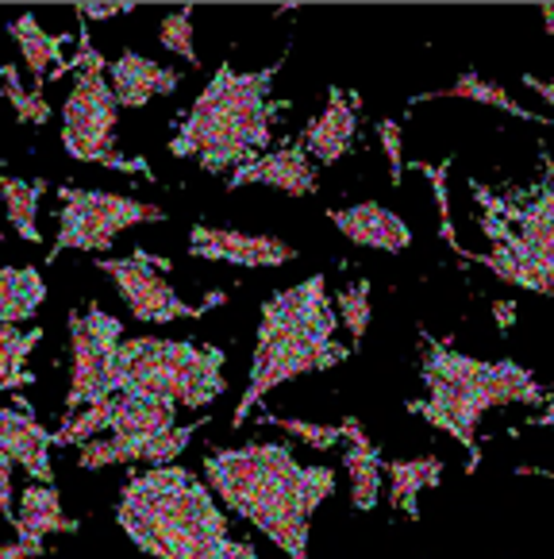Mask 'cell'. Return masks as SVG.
Wrapping results in <instances>:
<instances>
[{
	"mask_svg": "<svg viewBox=\"0 0 554 559\" xmlns=\"http://www.w3.org/2000/svg\"><path fill=\"white\" fill-rule=\"evenodd\" d=\"M204 475L224 502L266 533L289 559H309L312 513L335 493L332 467H301L286 444L216 448Z\"/></svg>",
	"mask_w": 554,
	"mask_h": 559,
	"instance_id": "1",
	"label": "cell"
},
{
	"mask_svg": "<svg viewBox=\"0 0 554 559\" xmlns=\"http://www.w3.org/2000/svg\"><path fill=\"white\" fill-rule=\"evenodd\" d=\"M116 521L150 559H258L246 540H231L213 490L173 463L135 471L120 490Z\"/></svg>",
	"mask_w": 554,
	"mask_h": 559,
	"instance_id": "2",
	"label": "cell"
},
{
	"mask_svg": "<svg viewBox=\"0 0 554 559\" xmlns=\"http://www.w3.org/2000/svg\"><path fill=\"white\" fill-rule=\"evenodd\" d=\"M286 55L254 74H239L231 62H220L216 78L204 85L170 140L173 155L196 158L208 174H236L239 166L262 158V151L274 143V116L289 108V100H274L269 93L286 67Z\"/></svg>",
	"mask_w": 554,
	"mask_h": 559,
	"instance_id": "3",
	"label": "cell"
},
{
	"mask_svg": "<svg viewBox=\"0 0 554 559\" xmlns=\"http://www.w3.org/2000/svg\"><path fill=\"white\" fill-rule=\"evenodd\" d=\"M335 329H339V313L327 297L324 274H312L301 286L266 297L251 359V382H246L231 425H243L246 413L281 382L312 374V370H332L351 359V347L335 344Z\"/></svg>",
	"mask_w": 554,
	"mask_h": 559,
	"instance_id": "4",
	"label": "cell"
},
{
	"mask_svg": "<svg viewBox=\"0 0 554 559\" xmlns=\"http://www.w3.org/2000/svg\"><path fill=\"white\" fill-rule=\"evenodd\" d=\"M424 336V382L432 390L427 402H408V413L424 417L432 428H443L470 455V475L481 467L478 420L497 405H543L546 390L528 367L513 359L485 362L455 352L447 340Z\"/></svg>",
	"mask_w": 554,
	"mask_h": 559,
	"instance_id": "5",
	"label": "cell"
},
{
	"mask_svg": "<svg viewBox=\"0 0 554 559\" xmlns=\"http://www.w3.org/2000/svg\"><path fill=\"white\" fill-rule=\"evenodd\" d=\"M543 151V174L535 186L493 190L473 178L470 190L481 209V231L493 251H458V259L490 266L497 278L531 294L554 297V158Z\"/></svg>",
	"mask_w": 554,
	"mask_h": 559,
	"instance_id": "6",
	"label": "cell"
},
{
	"mask_svg": "<svg viewBox=\"0 0 554 559\" xmlns=\"http://www.w3.org/2000/svg\"><path fill=\"white\" fill-rule=\"evenodd\" d=\"M224 347H196L193 340H123L116 352L112 394L158 397V402L204 409L228 394Z\"/></svg>",
	"mask_w": 554,
	"mask_h": 559,
	"instance_id": "7",
	"label": "cell"
},
{
	"mask_svg": "<svg viewBox=\"0 0 554 559\" xmlns=\"http://www.w3.org/2000/svg\"><path fill=\"white\" fill-rule=\"evenodd\" d=\"M77 82L65 97L62 108V147L70 158H82V163L112 166L123 174H147L155 178V170L147 166V158H123L116 151V93L108 85V62L89 39V20L77 16Z\"/></svg>",
	"mask_w": 554,
	"mask_h": 559,
	"instance_id": "8",
	"label": "cell"
},
{
	"mask_svg": "<svg viewBox=\"0 0 554 559\" xmlns=\"http://www.w3.org/2000/svg\"><path fill=\"white\" fill-rule=\"evenodd\" d=\"M62 209H58V239L47 263H55L58 251H108L116 231L135 228V224H158L166 213L158 205L135 198H120V193H97V190H77V186H62L58 190Z\"/></svg>",
	"mask_w": 554,
	"mask_h": 559,
	"instance_id": "9",
	"label": "cell"
},
{
	"mask_svg": "<svg viewBox=\"0 0 554 559\" xmlns=\"http://www.w3.org/2000/svg\"><path fill=\"white\" fill-rule=\"evenodd\" d=\"M97 271H105L116 282L120 297L128 301V309L143 324H170V321H189V317H204L208 309L228 301L224 289L208 294L201 305H189L173 294V286L162 278L170 271V259H158L143 247H135V255L128 259H97Z\"/></svg>",
	"mask_w": 554,
	"mask_h": 559,
	"instance_id": "10",
	"label": "cell"
},
{
	"mask_svg": "<svg viewBox=\"0 0 554 559\" xmlns=\"http://www.w3.org/2000/svg\"><path fill=\"white\" fill-rule=\"evenodd\" d=\"M123 324L100 305H89L85 313H70V347H74V379L65 394V413H77L85 405H100L112 397L116 352H120Z\"/></svg>",
	"mask_w": 554,
	"mask_h": 559,
	"instance_id": "11",
	"label": "cell"
},
{
	"mask_svg": "<svg viewBox=\"0 0 554 559\" xmlns=\"http://www.w3.org/2000/svg\"><path fill=\"white\" fill-rule=\"evenodd\" d=\"M201 428H204V417L185 428H170L162 437H97V440H89V444H82V467L100 471V467H116V463L170 467Z\"/></svg>",
	"mask_w": 554,
	"mask_h": 559,
	"instance_id": "12",
	"label": "cell"
},
{
	"mask_svg": "<svg viewBox=\"0 0 554 559\" xmlns=\"http://www.w3.org/2000/svg\"><path fill=\"white\" fill-rule=\"evenodd\" d=\"M189 255L216 259V263H231V266H286L297 259V251L269 236H243V231L196 224L189 231Z\"/></svg>",
	"mask_w": 554,
	"mask_h": 559,
	"instance_id": "13",
	"label": "cell"
},
{
	"mask_svg": "<svg viewBox=\"0 0 554 559\" xmlns=\"http://www.w3.org/2000/svg\"><path fill=\"white\" fill-rule=\"evenodd\" d=\"M243 186H274L289 198H312L316 193V170L309 163V151L293 143V147H277L269 155L254 158L251 166H239L228 178V190H243Z\"/></svg>",
	"mask_w": 554,
	"mask_h": 559,
	"instance_id": "14",
	"label": "cell"
},
{
	"mask_svg": "<svg viewBox=\"0 0 554 559\" xmlns=\"http://www.w3.org/2000/svg\"><path fill=\"white\" fill-rule=\"evenodd\" d=\"M50 448H55V432H47L32 409H0V452L27 471V483L55 486Z\"/></svg>",
	"mask_w": 554,
	"mask_h": 559,
	"instance_id": "15",
	"label": "cell"
},
{
	"mask_svg": "<svg viewBox=\"0 0 554 559\" xmlns=\"http://www.w3.org/2000/svg\"><path fill=\"white\" fill-rule=\"evenodd\" d=\"M354 132H359V97H354V93H342L339 85H332V90H327V108L304 128L301 147L309 151L312 158H320L324 166H332L351 151Z\"/></svg>",
	"mask_w": 554,
	"mask_h": 559,
	"instance_id": "16",
	"label": "cell"
},
{
	"mask_svg": "<svg viewBox=\"0 0 554 559\" xmlns=\"http://www.w3.org/2000/svg\"><path fill=\"white\" fill-rule=\"evenodd\" d=\"M327 221L359 247H377V251H393L397 255V251H405L412 243V228L397 213L377 205V201H362V205L351 209H332Z\"/></svg>",
	"mask_w": 554,
	"mask_h": 559,
	"instance_id": "17",
	"label": "cell"
},
{
	"mask_svg": "<svg viewBox=\"0 0 554 559\" xmlns=\"http://www.w3.org/2000/svg\"><path fill=\"white\" fill-rule=\"evenodd\" d=\"M178 82V70L158 67L155 58L138 55V50H123L116 62H108V85H112L120 108H143L158 93H173Z\"/></svg>",
	"mask_w": 554,
	"mask_h": 559,
	"instance_id": "18",
	"label": "cell"
},
{
	"mask_svg": "<svg viewBox=\"0 0 554 559\" xmlns=\"http://www.w3.org/2000/svg\"><path fill=\"white\" fill-rule=\"evenodd\" d=\"M342 440H347V455H342V467H347V475H351V502L354 510L370 513L377 506V498H382V455H377V448L370 444V437L362 432V420L359 417H347L342 420Z\"/></svg>",
	"mask_w": 554,
	"mask_h": 559,
	"instance_id": "19",
	"label": "cell"
},
{
	"mask_svg": "<svg viewBox=\"0 0 554 559\" xmlns=\"http://www.w3.org/2000/svg\"><path fill=\"white\" fill-rule=\"evenodd\" d=\"M12 35H16L20 55H24L27 70H32V78H35V93H43L47 82H62V74L77 70L74 58H62V39L43 32L32 12L12 20Z\"/></svg>",
	"mask_w": 554,
	"mask_h": 559,
	"instance_id": "20",
	"label": "cell"
},
{
	"mask_svg": "<svg viewBox=\"0 0 554 559\" xmlns=\"http://www.w3.org/2000/svg\"><path fill=\"white\" fill-rule=\"evenodd\" d=\"M77 521L62 513V498H58L55 486L27 483L20 493V513H16V540L35 544L43 548V536L47 533H77Z\"/></svg>",
	"mask_w": 554,
	"mask_h": 559,
	"instance_id": "21",
	"label": "cell"
},
{
	"mask_svg": "<svg viewBox=\"0 0 554 559\" xmlns=\"http://www.w3.org/2000/svg\"><path fill=\"white\" fill-rule=\"evenodd\" d=\"M108 402H112V425H108L112 437H162V432L178 428L173 425V413H178L173 402L138 394H112Z\"/></svg>",
	"mask_w": 554,
	"mask_h": 559,
	"instance_id": "22",
	"label": "cell"
},
{
	"mask_svg": "<svg viewBox=\"0 0 554 559\" xmlns=\"http://www.w3.org/2000/svg\"><path fill=\"white\" fill-rule=\"evenodd\" d=\"M382 471L389 475V502L393 510H400L408 521H420V490L427 486H439L443 478V460L427 455V460H393V463H382Z\"/></svg>",
	"mask_w": 554,
	"mask_h": 559,
	"instance_id": "23",
	"label": "cell"
},
{
	"mask_svg": "<svg viewBox=\"0 0 554 559\" xmlns=\"http://www.w3.org/2000/svg\"><path fill=\"white\" fill-rule=\"evenodd\" d=\"M47 297V282L35 266H0V324L32 321Z\"/></svg>",
	"mask_w": 554,
	"mask_h": 559,
	"instance_id": "24",
	"label": "cell"
},
{
	"mask_svg": "<svg viewBox=\"0 0 554 559\" xmlns=\"http://www.w3.org/2000/svg\"><path fill=\"white\" fill-rule=\"evenodd\" d=\"M47 190V178H12V174H0V198H4V209H9V221L16 228L20 239L27 243H43V231L35 224V213H39V198Z\"/></svg>",
	"mask_w": 554,
	"mask_h": 559,
	"instance_id": "25",
	"label": "cell"
},
{
	"mask_svg": "<svg viewBox=\"0 0 554 559\" xmlns=\"http://www.w3.org/2000/svg\"><path fill=\"white\" fill-rule=\"evenodd\" d=\"M439 97L478 100V105H493V108H501V112H508V116H520V120H531V123H543V128H551V120H546V116H539V112H531V108L516 105V100L508 97L501 85H490L485 78L473 74V70L458 78L455 85H447V90H435V93H424V97H412V105H420V100H439Z\"/></svg>",
	"mask_w": 554,
	"mask_h": 559,
	"instance_id": "26",
	"label": "cell"
},
{
	"mask_svg": "<svg viewBox=\"0 0 554 559\" xmlns=\"http://www.w3.org/2000/svg\"><path fill=\"white\" fill-rule=\"evenodd\" d=\"M43 340V329L20 332L16 324H0V394L24 390L35 382V374H27V355L35 352V344Z\"/></svg>",
	"mask_w": 554,
	"mask_h": 559,
	"instance_id": "27",
	"label": "cell"
},
{
	"mask_svg": "<svg viewBox=\"0 0 554 559\" xmlns=\"http://www.w3.org/2000/svg\"><path fill=\"white\" fill-rule=\"evenodd\" d=\"M112 425V402H100V405H89V409L82 413H70V417L62 420V428L55 432V444H89V440H97L105 428Z\"/></svg>",
	"mask_w": 554,
	"mask_h": 559,
	"instance_id": "28",
	"label": "cell"
},
{
	"mask_svg": "<svg viewBox=\"0 0 554 559\" xmlns=\"http://www.w3.org/2000/svg\"><path fill=\"white\" fill-rule=\"evenodd\" d=\"M335 309H339V321L351 332V344H362V336L370 329V278L354 282L351 289H339Z\"/></svg>",
	"mask_w": 554,
	"mask_h": 559,
	"instance_id": "29",
	"label": "cell"
},
{
	"mask_svg": "<svg viewBox=\"0 0 554 559\" xmlns=\"http://www.w3.org/2000/svg\"><path fill=\"white\" fill-rule=\"evenodd\" d=\"M158 39H162V47L170 50V55L185 58L189 67H201V55H196V47H193V4L170 12V16L162 20V27H158Z\"/></svg>",
	"mask_w": 554,
	"mask_h": 559,
	"instance_id": "30",
	"label": "cell"
},
{
	"mask_svg": "<svg viewBox=\"0 0 554 559\" xmlns=\"http://www.w3.org/2000/svg\"><path fill=\"white\" fill-rule=\"evenodd\" d=\"M0 78H4V97L12 100V108H16V120L20 123H47L50 120V105L43 93H27L24 85H20V74L16 67H4L0 62Z\"/></svg>",
	"mask_w": 554,
	"mask_h": 559,
	"instance_id": "31",
	"label": "cell"
},
{
	"mask_svg": "<svg viewBox=\"0 0 554 559\" xmlns=\"http://www.w3.org/2000/svg\"><path fill=\"white\" fill-rule=\"evenodd\" d=\"M262 425H277L281 432H293L297 440H304L309 448L316 452H327L342 440V428L339 425H312V420H289V417H277V413H266Z\"/></svg>",
	"mask_w": 554,
	"mask_h": 559,
	"instance_id": "32",
	"label": "cell"
},
{
	"mask_svg": "<svg viewBox=\"0 0 554 559\" xmlns=\"http://www.w3.org/2000/svg\"><path fill=\"white\" fill-rule=\"evenodd\" d=\"M420 174H427L432 178V186H435V201H439V221H443V239L450 243V251H462V243H458V236H455V221H450V201H447V170H450V158H443L439 166H427V163H420L416 166Z\"/></svg>",
	"mask_w": 554,
	"mask_h": 559,
	"instance_id": "33",
	"label": "cell"
},
{
	"mask_svg": "<svg viewBox=\"0 0 554 559\" xmlns=\"http://www.w3.org/2000/svg\"><path fill=\"white\" fill-rule=\"evenodd\" d=\"M377 132H382V147H385V155H389V178H393V186H400V174H405V158H400V123L382 120Z\"/></svg>",
	"mask_w": 554,
	"mask_h": 559,
	"instance_id": "34",
	"label": "cell"
},
{
	"mask_svg": "<svg viewBox=\"0 0 554 559\" xmlns=\"http://www.w3.org/2000/svg\"><path fill=\"white\" fill-rule=\"evenodd\" d=\"M0 518L16 528V510H12V460L0 452Z\"/></svg>",
	"mask_w": 554,
	"mask_h": 559,
	"instance_id": "35",
	"label": "cell"
},
{
	"mask_svg": "<svg viewBox=\"0 0 554 559\" xmlns=\"http://www.w3.org/2000/svg\"><path fill=\"white\" fill-rule=\"evenodd\" d=\"M128 12H135V4H108V9L82 4V9H77V16H82V20H112V16H128Z\"/></svg>",
	"mask_w": 554,
	"mask_h": 559,
	"instance_id": "36",
	"label": "cell"
},
{
	"mask_svg": "<svg viewBox=\"0 0 554 559\" xmlns=\"http://www.w3.org/2000/svg\"><path fill=\"white\" fill-rule=\"evenodd\" d=\"M35 556H43V548H35V544H24V540L0 544V559H35Z\"/></svg>",
	"mask_w": 554,
	"mask_h": 559,
	"instance_id": "37",
	"label": "cell"
},
{
	"mask_svg": "<svg viewBox=\"0 0 554 559\" xmlns=\"http://www.w3.org/2000/svg\"><path fill=\"white\" fill-rule=\"evenodd\" d=\"M523 85H528V90H535L539 97L554 108V82H543V78H535V74H523Z\"/></svg>",
	"mask_w": 554,
	"mask_h": 559,
	"instance_id": "38",
	"label": "cell"
},
{
	"mask_svg": "<svg viewBox=\"0 0 554 559\" xmlns=\"http://www.w3.org/2000/svg\"><path fill=\"white\" fill-rule=\"evenodd\" d=\"M528 425H535V428H554V402L546 405L543 413H535V417H531Z\"/></svg>",
	"mask_w": 554,
	"mask_h": 559,
	"instance_id": "39",
	"label": "cell"
},
{
	"mask_svg": "<svg viewBox=\"0 0 554 559\" xmlns=\"http://www.w3.org/2000/svg\"><path fill=\"white\" fill-rule=\"evenodd\" d=\"M543 24H546V35H554V4H543Z\"/></svg>",
	"mask_w": 554,
	"mask_h": 559,
	"instance_id": "40",
	"label": "cell"
},
{
	"mask_svg": "<svg viewBox=\"0 0 554 559\" xmlns=\"http://www.w3.org/2000/svg\"><path fill=\"white\" fill-rule=\"evenodd\" d=\"M520 475H539V478H554V471H543V467H516Z\"/></svg>",
	"mask_w": 554,
	"mask_h": 559,
	"instance_id": "41",
	"label": "cell"
}]
</instances>
